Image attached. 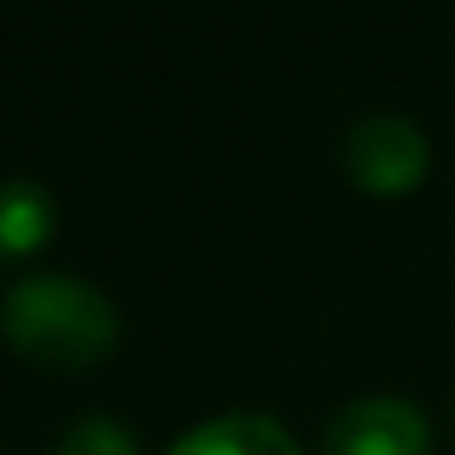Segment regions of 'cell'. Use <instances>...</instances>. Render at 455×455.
Here are the masks:
<instances>
[{
    "label": "cell",
    "instance_id": "5b68a950",
    "mask_svg": "<svg viewBox=\"0 0 455 455\" xmlns=\"http://www.w3.org/2000/svg\"><path fill=\"white\" fill-rule=\"evenodd\" d=\"M60 206L54 191L35 177H11L0 181V259H20L50 240Z\"/></svg>",
    "mask_w": 455,
    "mask_h": 455
},
{
    "label": "cell",
    "instance_id": "6da1fadb",
    "mask_svg": "<svg viewBox=\"0 0 455 455\" xmlns=\"http://www.w3.org/2000/svg\"><path fill=\"white\" fill-rule=\"evenodd\" d=\"M0 328L30 363L89 367L118 343V308L99 284L60 269L25 275L0 299Z\"/></svg>",
    "mask_w": 455,
    "mask_h": 455
},
{
    "label": "cell",
    "instance_id": "3957f363",
    "mask_svg": "<svg viewBox=\"0 0 455 455\" xmlns=\"http://www.w3.org/2000/svg\"><path fill=\"white\" fill-rule=\"evenodd\" d=\"M426 451H431L426 411L392 392L347 402L328 421V435H323V455H426Z\"/></svg>",
    "mask_w": 455,
    "mask_h": 455
},
{
    "label": "cell",
    "instance_id": "277c9868",
    "mask_svg": "<svg viewBox=\"0 0 455 455\" xmlns=\"http://www.w3.org/2000/svg\"><path fill=\"white\" fill-rule=\"evenodd\" d=\"M167 455H304L299 441L265 411H220L196 421L167 445Z\"/></svg>",
    "mask_w": 455,
    "mask_h": 455
},
{
    "label": "cell",
    "instance_id": "7a4b0ae2",
    "mask_svg": "<svg viewBox=\"0 0 455 455\" xmlns=\"http://www.w3.org/2000/svg\"><path fill=\"white\" fill-rule=\"evenodd\" d=\"M343 167L357 187L377 191V196H402L431 167V142H426L421 123H411L406 113L377 108L347 128Z\"/></svg>",
    "mask_w": 455,
    "mask_h": 455
},
{
    "label": "cell",
    "instance_id": "8992f818",
    "mask_svg": "<svg viewBox=\"0 0 455 455\" xmlns=\"http://www.w3.org/2000/svg\"><path fill=\"white\" fill-rule=\"evenodd\" d=\"M60 455H142L132 431L108 411H89L64 431L60 441Z\"/></svg>",
    "mask_w": 455,
    "mask_h": 455
}]
</instances>
